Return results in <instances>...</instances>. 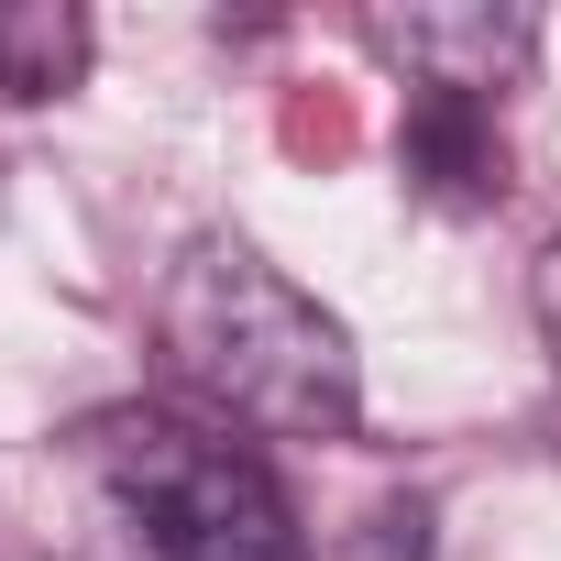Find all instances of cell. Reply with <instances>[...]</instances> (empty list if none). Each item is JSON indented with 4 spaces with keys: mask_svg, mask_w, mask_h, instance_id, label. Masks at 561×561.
<instances>
[{
    "mask_svg": "<svg viewBox=\"0 0 561 561\" xmlns=\"http://www.w3.org/2000/svg\"><path fill=\"white\" fill-rule=\"evenodd\" d=\"M78 78H89V12L78 0H0V89L67 100Z\"/></svg>",
    "mask_w": 561,
    "mask_h": 561,
    "instance_id": "5b68a950",
    "label": "cell"
},
{
    "mask_svg": "<svg viewBox=\"0 0 561 561\" xmlns=\"http://www.w3.org/2000/svg\"><path fill=\"white\" fill-rule=\"evenodd\" d=\"M78 451L111 484V506L144 528L154 561H309L264 462L176 408H100L78 430Z\"/></svg>",
    "mask_w": 561,
    "mask_h": 561,
    "instance_id": "7a4b0ae2",
    "label": "cell"
},
{
    "mask_svg": "<svg viewBox=\"0 0 561 561\" xmlns=\"http://www.w3.org/2000/svg\"><path fill=\"white\" fill-rule=\"evenodd\" d=\"M154 342L198 408H220L253 440H353L364 419V364L342 320L275 275L242 231H198L154 298Z\"/></svg>",
    "mask_w": 561,
    "mask_h": 561,
    "instance_id": "6da1fadb",
    "label": "cell"
},
{
    "mask_svg": "<svg viewBox=\"0 0 561 561\" xmlns=\"http://www.w3.org/2000/svg\"><path fill=\"white\" fill-rule=\"evenodd\" d=\"M364 45L386 67H408V89L495 100L539 56V23L528 12H495V0H419V12H364Z\"/></svg>",
    "mask_w": 561,
    "mask_h": 561,
    "instance_id": "3957f363",
    "label": "cell"
},
{
    "mask_svg": "<svg viewBox=\"0 0 561 561\" xmlns=\"http://www.w3.org/2000/svg\"><path fill=\"white\" fill-rule=\"evenodd\" d=\"M528 309H539V331H550V353H561V242L528 264Z\"/></svg>",
    "mask_w": 561,
    "mask_h": 561,
    "instance_id": "8992f818",
    "label": "cell"
},
{
    "mask_svg": "<svg viewBox=\"0 0 561 561\" xmlns=\"http://www.w3.org/2000/svg\"><path fill=\"white\" fill-rule=\"evenodd\" d=\"M408 187H430L440 209H495L506 198V133H495V100H440V89H408Z\"/></svg>",
    "mask_w": 561,
    "mask_h": 561,
    "instance_id": "277c9868",
    "label": "cell"
}]
</instances>
